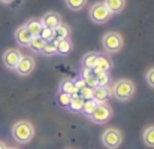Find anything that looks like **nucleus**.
Masks as SVG:
<instances>
[{"label": "nucleus", "instance_id": "obj_1", "mask_svg": "<svg viewBox=\"0 0 154 149\" xmlns=\"http://www.w3.org/2000/svg\"><path fill=\"white\" fill-rule=\"evenodd\" d=\"M136 91V85L133 81L130 79H118L114 82L112 85V91L111 96L118 101H129L135 96Z\"/></svg>", "mask_w": 154, "mask_h": 149}, {"label": "nucleus", "instance_id": "obj_2", "mask_svg": "<svg viewBox=\"0 0 154 149\" xmlns=\"http://www.w3.org/2000/svg\"><path fill=\"white\" fill-rule=\"evenodd\" d=\"M12 137L17 143H30L35 137V127L29 121H18L12 125Z\"/></svg>", "mask_w": 154, "mask_h": 149}, {"label": "nucleus", "instance_id": "obj_3", "mask_svg": "<svg viewBox=\"0 0 154 149\" xmlns=\"http://www.w3.org/2000/svg\"><path fill=\"white\" fill-rule=\"evenodd\" d=\"M124 45V39L120 33L117 31H108L105 33L102 37V46L103 51L108 52V54H115V52H120L121 48Z\"/></svg>", "mask_w": 154, "mask_h": 149}, {"label": "nucleus", "instance_id": "obj_4", "mask_svg": "<svg viewBox=\"0 0 154 149\" xmlns=\"http://www.w3.org/2000/svg\"><path fill=\"white\" fill-rule=\"evenodd\" d=\"M100 140H102L103 146L108 149H117L120 148V145L123 143V133L115 128V127H111V128H106L100 136Z\"/></svg>", "mask_w": 154, "mask_h": 149}, {"label": "nucleus", "instance_id": "obj_5", "mask_svg": "<svg viewBox=\"0 0 154 149\" xmlns=\"http://www.w3.org/2000/svg\"><path fill=\"white\" fill-rule=\"evenodd\" d=\"M112 115H114L112 106L108 104L106 101H103V103H97V106H96L94 112L91 113L90 119H91V122H94V124H106V122L111 121Z\"/></svg>", "mask_w": 154, "mask_h": 149}, {"label": "nucleus", "instance_id": "obj_6", "mask_svg": "<svg viewBox=\"0 0 154 149\" xmlns=\"http://www.w3.org/2000/svg\"><path fill=\"white\" fill-rule=\"evenodd\" d=\"M111 16H112V13L108 10V7L105 6L103 1H96L90 9V18L94 24H105L109 21Z\"/></svg>", "mask_w": 154, "mask_h": 149}, {"label": "nucleus", "instance_id": "obj_7", "mask_svg": "<svg viewBox=\"0 0 154 149\" xmlns=\"http://www.w3.org/2000/svg\"><path fill=\"white\" fill-rule=\"evenodd\" d=\"M21 57H23V54H21L20 49H17V48H9V49H6L3 52L2 60H3V64H5L6 69L15 70V67H17V64L20 63Z\"/></svg>", "mask_w": 154, "mask_h": 149}, {"label": "nucleus", "instance_id": "obj_8", "mask_svg": "<svg viewBox=\"0 0 154 149\" xmlns=\"http://www.w3.org/2000/svg\"><path fill=\"white\" fill-rule=\"evenodd\" d=\"M35 58L30 57V55H23L20 63L17 64L15 67V72L20 75V76H29L33 70H35Z\"/></svg>", "mask_w": 154, "mask_h": 149}, {"label": "nucleus", "instance_id": "obj_9", "mask_svg": "<svg viewBox=\"0 0 154 149\" xmlns=\"http://www.w3.org/2000/svg\"><path fill=\"white\" fill-rule=\"evenodd\" d=\"M41 22H42L44 27H48V28H52V30H54L55 27H58V25L63 22V19H61V15H60L58 12L48 10V12H45L44 16L41 18Z\"/></svg>", "mask_w": 154, "mask_h": 149}, {"label": "nucleus", "instance_id": "obj_10", "mask_svg": "<svg viewBox=\"0 0 154 149\" xmlns=\"http://www.w3.org/2000/svg\"><path fill=\"white\" fill-rule=\"evenodd\" d=\"M14 36H15V42H17L20 46H24V48H27L29 43H30V40H32V34L27 31V28H26L24 24L20 25V27L15 30Z\"/></svg>", "mask_w": 154, "mask_h": 149}, {"label": "nucleus", "instance_id": "obj_11", "mask_svg": "<svg viewBox=\"0 0 154 149\" xmlns=\"http://www.w3.org/2000/svg\"><path fill=\"white\" fill-rule=\"evenodd\" d=\"M111 69H112V60L108 55L99 54V58H97L96 67L93 69V73H99V72H106L108 73Z\"/></svg>", "mask_w": 154, "mask_h": 149}, {"label": "nucleus", "instance_id": "obj_12", "mask_svg": "<svg viewBox=\"0 0 154 149\" xmlns=\"http://www.w3.org/2000/svg\"><path fill=\"white\" fill-rule=\"evenodd\" d=\"M97 58H99V52H87V54L81 58V67H82V69H90V70H93V69L96 67Z\"/></svg>", "mask_w": 154, "mask_h": 149}, {"label": "nucleus", "instance_id": "obj_13", "mask_svg": "<svg viewBox=\"0 0 154 149\" xmlns=\"http://www.w3.org/2000/svg\"><path fill=\"white\" fill-rule=\"evenodd\" d=\"M24 25H26L27 31L32 34V37L39 36V34H41V31H42V28H44V25H42L41 19H38V18H32V19H29Z\"/></svg>", "mask_w": 154, "mask_h": 149}, {"label": "nucleus", "instance_id": "obj_14", "mask_svg": "<svg viewBox=\"0 0 154 149\" xmlns=\"http://www.w3.org/2000/svg\"><path fill=\"white\" fill-rule=\"evenodd\" d=\"M58 93H64V94H67V96H76L78 94V90H76V87H75V81H72V79H64L61 84H60V87H58Z\"/></svg>", "mask_w": 154, "mask_h": 149}, {"label": "nucleus", "instance_id": "obj_15", "mask_svg": "<svg viewBox=\"0 0 154 149\" xmlns=\"http://www.w3.org/2000/svg\"><path fill=\"white\" fill-rule=\"evenodd\" d=\"M54 42H55V49H57L58 55H67L73 48L70 37L69 39H61V40H54Z\"/></svg>", "mask_w": 154, "mask_h": 149}, {"label": "nucleus", "instance_id": "obj_16", "mask_svg": "<svg viewBox=\"0 0 154 149\" xmlns=\"http://www.w3.org/2000/svg\"><path fill=\"white\" fill-rule=\"evenodd\" d=\"M103 3L111 13H120L126 7V0H103Z\"/></svg>", "mask_w": 154, "mask_h": 149}, {"label": "nucleus", "instance_id": "obj_17", "mask_svg": "<svg viewBox=\"0 0 154 149\" xmlns=\"http://www.w3.org/2000/svg\"><path fill=\"white\" fill-rule=\"evenodd\" d=\"M84 101H85V100L82 99L79 94L72 96L70 103H69V106H67V110H70V112H73V113H79V112L82 110V107H84Z\"/></svg>", "mask_w": 154, "mask_h": 149}, {"label": "nucleus", "instance_id": "obj_18", "mask_svg": "<svg viewBox=\"0 0 154 149\" xmlns=\"http://www.w3.org/2000/svg\"><path fill=\"white\" fill-rule=\"evenodd\" d=\"M70 37V27L66 24H60L58 27L54 28V40H61V39H69Z\"/></svg>", "mask_w": 154, "mask_h": 149}, {"label": "nucleus", "instance_id": "obj_19", "mask_svg": "<svg viewBox=\"0 0 154 149\" xmlns=\"http://www.w3.org/2000/svg\"><path fill=\"white\" fill-rule=\"evenodd\" d=\"M142 142L148 146V148H154V125H150L144 130L142 133Z\"/></svg>", "mask_w": 154, "mask_h": 149}, {"label": "nucleus", "instance_id": "obj_20", "mask_svg": "<svg viewBox=\"0 0 154 149\" xmlns=\"http://www.w3.org/2000/svg\"><path fill=\"white\" fill-rule=\"evenodd\" d=\"M108 97H109V91H108L106 87H97V88H94V91H93V99L96 100L97 103L106 101Z\"/></svg>", "mask_w": 154, "mask_h": 149}, {"label": "nucleus", "instance_id": "obj_21", "mask_svg": "<svg viewBox=\"0 0 154 149\" xmlns=\"http://www.w3.org/2000/svg\"><path fill=\"white\" fill-rule=\"evenodd\" d=\"M44 45H45V40L42 39V37H39V36H35V37H32V40H30V43H29V49H32L33 52H38V54H41L42 49H44Z\"/></svg>", "mask_w": 154, "mask_h": 149}, {"label": "nucleus", "instance_id": "obj_22", "mask_svg": "<svg viewBox=\"0 0 154 149\" xmlns=\"http://www.w3.org/2000/svg\"><path fill=\"white\" fill-rule=\"evenodd\" d=\"M96 106H97V101L94 99L91 100H85L84 101V107H82V110H81V113H84L85 116H91V113L94 112V109H96Z\"/></svg>", "mask_w": 154, "mask_h": 149}, {"label": "nucleus", "instance_id": "obj_23", "mask_svg": "<svg viewBox=\"0 0 154 149\" xmlns=\"http://www.w3.org/2000/svg\"><path fill=\"white\" fill-rule=\"evenodd\" d=\"M93 75H94L96 87H106V85L109 84V73L99 72V73H93Z\"/></svg>", "mask_w": 154, "mask_h": 149}, {"label": "nucleus", "instance_id": "obj_24", "mask_svg": "<svg viewBox=\"0 0 154 149\" xmlns=\"http://www.w3.org/2000/svg\"><path fill=\"white\" fill-rule=\"evenodd\" d=\"M64 1L70 10H81L87 4V0H64Z\"/></svg>", "mask_w": 154, "mask_h": 149}, {"label": "nucleus", "instance_id": "obj_25", "mask_svg": "<svg viewBox=\"0 0 154 149\" xmlns=\"http://www.w3.org/2000/svg\"><path fill=\"white\" fill-rule=\"evenodd\" d=\"M41 54H44V55H47V57H52V55H55L57 54V49H55V42L51 40V42H45V45H44V49Z\"/></svg>", "mask_w": 154, "mask_h": 149}, {"label": "nucleus", "instance_id": "obj_26", "mask_svg": "<svg viewBox=\"0 0 154 149\" xmlns=\"http://www.w3.org/2000/svg\"><path fill=\"white\" fill-rule=\"evenodd\" d=\"M70 96H67V94H64V93H58L57 94V104L60 106V107H64V109H67V106H69V103H70Z\"/></svg>", "mask_w": 154, "mask_h": 149}, {"label": "nucleus", "instance_id": "obj_27", "mask_svg": "<svg viewBox=\"0 0 154 149\" xmlns=\"http://www.w3.org/2000/svg\"><path fill=\"white\" fill-rule=\"evenodd\" d=\"M39 37H42L45 42H51V40H54V30L48 28V27H44L41 34H39Z\"/></svg>", "mask_w": 154, "mask_h": 149}, {"label": "nucleus", "instance_id": "obj_28", "mask_svg": "<svg viewBox=\"0 0 154 149\" xmlns=\"http://www.w3.org/2000/svg\"><path fill=\"white\" fill-rule=\"evenodd\" d=\"M93 91H94L93 88H90V87H85V88H82V90H81L78 94H79V96H81V97H82L84 100H91V99H93Z\"/></svg>", "mask_w": 154, "mask_h": 149}, {"label": "nucleus", "instance_id": "obj_29", "mask_svg": "<svg viewBox=\"0 0 154 149\" xmlns=\"http://www.w3.org/2000/svg\"><path fill=\"white\" fill-rule=\"evenodd\" d=\"M145 81H147V84L154 88V67H151L148 72H147V75H145Z\"/></svg>", "mask_w": 154, "mask_h": 149}, {"label": "nucleus", "instance_id": "obj_30", "mask_svg": "<svg viewBox=\"0 0 154 149\" xmlns=\"http://www.w3.org/2000/svg\"><path fill=\"white\" fill-rule=\"evenodd\" d=\"M75 87H76V90H78V93L82 90V88H85L87 85H85V81L82 79V78H79V79H75Z\"/></svg>", "mask_w": 154, "mask_h": 149}, {"label": "nucleus", "instance_id": "obj_31", "mask_svg": "<svg viewBox=\"0 0 154 149\" xmlns=\"http://www.w3.org/2000/svg\"><path fill=\"white\" fill-rule=\"evenodd\" d=\"M93 76V70H90V69H82V79H87V78H91Z\"/></svg>", "mask_w": 154, "mask_h": 149}, {"label": "nucleus", "instance_id": "obj_32", "mask_svg": "<svg viewBox=\"0 0 154 149\" xmlns=\"http://www.w3.org/2000/svg\"><path fill=\"white\" fill-rule=\"evenodd\" d=\"M0 1H2V3H5V4H8V3H12L14 0H0Z\"/></svg>", "mask_w": 154, "mask_h": 149}, {"label": "nucleus", "instance_id": "obj_33", "mask_svg": "<svg viewBox=\"0 0 154 149\" xmlns=\"http://www.w3.org/2000/svg\"><path fill=\"white\" fill-rule=\"evenodd\" d=\"M6 148H8V146H6L3 142H0V149H6Z\"/></svg>", "mask_w": 154, "mask_h": 149}, {"label": "nucleus", "instance_id": "obj_34", "mask_svg": "<svg viewBox=\"0 0 154 149\" xmlns=\"http://www.w3.org/2000/svg\"><path fill=\"white\" fill-rule=\"evenodd\" d=\"M6 149H18V148H14V146H12V148H6Z\"/></svg>", "mask_w": 154, "mask_h": 149}]
</instances>
